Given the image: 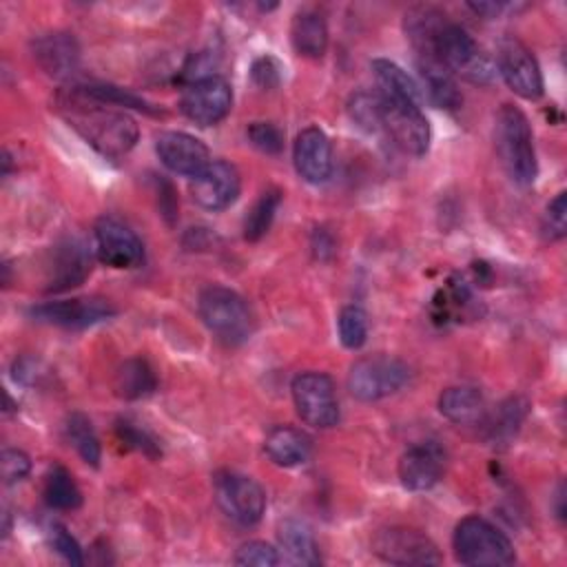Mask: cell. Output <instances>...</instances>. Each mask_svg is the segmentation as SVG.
Segmentation results:
<instances>
[{
  "label": "cell",
  "instance_id": "cell-1",
  "mask_svg": "<svg viewBox=\"0 0 567 567\" xmlns=\"http://www.w3.org/2000/svg\"><path fill=\"white\" fill-rule=\"evenodd\" d=\"M62 106L69 124L102 155L120 157L135 146L137 124L124 111L109 109V104L89 100L73 89Z\"/></svg>",
  "mask_w": 567,
  "mask_h": 567
},
{
  "label": "cell",
  "instance_id": "cell-2",
  "mask_svg": "<svg viewBox=\"0 0 567 567\" xmlns=\"http://www.w3.org/2000/svg\"><path fill=\"white\" fill-rule=\"evenodd\" d=\"M496 151L509 179L529 186L536 179L538 164L534 151V133L525 113L514 104H503L496 115Z\"/></svg>",
  "mask_w": 567,
  "mask_h": 567
},
{
  "label": "cell",
  "instance_id": "cell-3",
  "mask_svg": "<svg viewBox=\"0 0 567 567\" xmlns=\"http://www.w3.org/2000/svg\"><path fill=\"white\" fill-rule=\"evenodd\" d=\"M454 556L472 567H503L516 560L512 540L481 516H465L452 536Z\"/></svg>",
  "mask_w": 567,
  "mask_h": 567
},
{
  "label": "cell",
  "instance_id": "cell-4",
  "mask_svg": "<svg viewBox=\"0 0 567 567\" xmlns=\"http://www.w3.org/2000/svg\"><path fill=\"white\" fill-rule=\"evenodd\" d=\"M432 60L441 62L452 75H458L472 84H489L496 75L492 58L461 24L452 20L443 24L434 44Z\"/></svg>",
  "mask_w": 567,
  "mask_h": 567
},
{
  "label": "cell",
  "instance_id": "cell-5",
  "mask_svg": "<svg viewBox=\"0 0 567 567\" xmlns=\"http://www.w3.org/2000/svg\"><path fill=\"white\" fill-rule=\"evenodd\" d=\"M197 310L206 328L226 343H241L252 334V315L246 299L226 286H206Z\"/></svg>",
  "mask_w": 567,
  "mask_h": 567
},
{
  "label": "cell",
  "instance_id": "cell-6",
  "mask_svg": "<svg viewBox=\"0 0 567 567\" xmlns=\"http://www.w3.org/2000/svg\"><path fill=\"white\" fill-rule=\"evenodd\" d=\"M379 102H381V131L388 135V140L408 155H414V157L425 155L430 148L432 133H430V122L421 111V104L410 100L383 97V95H379Z\"/></svg>",
  "mask_w": 567,
  "mask_h": 567
},
{
  "label": "cell",
  "instance_id": "cell-7",
  "mask_svg": "<svg viewBox=\"0 0 567 567\" xmlns=\"http://www.w3.org/2000/svg\"><path fill=\"white\" fill-rule=\"evenodd\" d=\"M410 379V368L390 354H372L352 363L348 390L359 401H379L401 390Z\"/></svg>",
  "mask_w": 567,
  "mask_h": 567
},
{
  "label": "cell",
  "instance_id": "cell-8",
  "mask_svg": "<svg viewBox=\"0 0 567 567\" xmlns=\"http://www.w3.org/2000/svg\"><path fill=\"white\" fill-rule=\"evenodd\" d=\"M213 492L219 509L237 525L250 527L266 512V492L261 485L239 472H219L213 478Z\"/></svg>",
  "mask_w": 567,
  "mask_h": 567
},
{
  "label": "cell",
  "instance_id": "cell-9",
  "mask_svg": "<svg viewBox=\"0 0 567 567\" xmlns=\"http://www.w3.org/2000/svg\"><path fill=\"white\" fill-rule=\"evenodd\" d=\"M292 401L303 423L328 430L339 421V401L334 383L323 372H299L292 379Z\"/></svg>",
  "mask_w": 567,
  "mask_h": 567
},
{
  "label": "cell",
  "instance_id": "cell-10",
  "mask_svg": "<svg viewBox=\"0 0 567 567\" xmlns=\"http://www.w3.org/2000/svg\"><path fill=\"white\" fill-rule=\"evenodd\" d=\"M505 84L525 100H538L543 95V73L534 53L514 35H507L496 47V64Z\"/></svg>",
  "mask_w": 567,
  "mask_h": 567
},
{
  "label": "cell",
  "instance_id": "cell-11",
  "mask_svg": "<svg viewBox=\"0 0 567 567\" xmlns=\"http://www.w3.org/2000/svg\"><path fill=\"white\" fill-rule=\"evenodd\" d=\"M233 106V89L219 75L193 80L184 86L179 97L182 113L197 126H213L221 122Z\"/></svg>",
  "mask_w": 567,
  "mask_h": 567
},
{
  "label": "cell",
  "instance_id": "cell-12",
  "mask_svg": "<svg viewBox=\"0 0 567 567\" xmlns=\"http://www.w3.org/2000/svg\"><path fill=\"white\" fill-rule=\"evenodd\" d=\"M372 551L390 565H439L436 545L412 527H385L377 532Z\"/></svg>",
  "mask_w": 567,
  "mask_h": 567
},
{
  "label": "cell",
  "instance_id": "cell-13",
  "mask_svg": "<svg viewBox=\"0 0 567 567\" xmlns=\"http://www.w3.org/2000/svg\"><path fill=\"white\" fill-rule=\"evenodd\" d=\"M95 255L111 268H135L144 261V244L126 224L115 217H100L95 224Z\"/></svg>",
  "mask_w": 567,
  "mask_h": 567
},
{
  "label": "cell",
  "instance_id": "cell-14",
  "mask_svg": "<svg viewBox=\"0 0 567 567\" xmlns=\"http://www.w3.org/2000/svg\"><path fill=\"white\" fill-rule=\"evenodd\" d=\"M115 315V308L100 297H75L64 301H47L29 308V317L40 323L60 328H89Z\"/></svg>",
  "mask_w": 567,
  "mask_h": 567
},
{
  "label": "cell",
  "instance_id": "cell-15",
  "mask_svg": "<svg viewBox=\"0 0 567 567\" xmlns=\"http://www.w3.org/2000/svg\"><path fill=\"white\" fill-rule=\"evenodd\" d=\"M241 188V177L235 164L226 159H210V164L190 177V195L206 210L228 208Z\"/></svg>",
  "mask_w": 567,
  "mask_h": 567
},
{
  "label": "cell",
  "instance_id": "cell-16",
  "mask_svg": "<svg viewBox=\"0 0 567 567\" xmlns=\"http://www.w3.org/2000/svg\"><path fill=\"white\" fill-rule=\"evenodd\" d=\"M155 153L168 171L186 177H195L210 164L208 146L184 131L159 133L155 140Z\"/></svg>",
  "mask_w": 567,
  "mask_h": 567
},
{
  "label": "cell",
  "instance_id": "cell-17",
  "mask_svg": "<svg viewBox=\"0 0 567 567\" xmlns=\"http://www.w3.org/2000/svg\"><path fill=\"white\" fill-rule=\"evenodd\" d=\"M443 467H445L443 450L436 443L425 441V443H416V445L408 447L401 454L396 472H399V481L405 489L425 492L441 481Z\"/></svg>",
  "mask_w": 567,
  "mask_h": 567
},
{
  "label": "cell",
  "instance_id": "cell-18",
  "mask_svg": "<svg viewBox=\"0 0 567 567\" xmlns=\"http://www.w3.org/2000/svg\"><path fill=\"white\" fill-rule=\"evenodd\" d=\"M292 162L301 179L308 184H323L332 173V148L328 135L319 126L301 128L292 144Z\"/></svg>",
  "mask_w": 567,
  "mask_h": 567
},
{
  "label": "cell",
  "instance_id": "cell-19",
  "mask_svg": "<svg viewBox=\"0 0 567 567\" xmlns=\"http://www.w3.org/2000/svg\"><path fill=\"white\" fill-rule=\"evenodd\" d=\"M91 272V250L80 237H66L53 248L47 279L49 292H62L80 286Z\"/></svg>",
  "mask_w": 567,
  "mask_h": 567
},
{
  "label": "cell",
  "instance_id": "cell-20",
  "mask_svg": "<svg viewBox=\"0 0 567 567\" xmlns=\"http://www.w3.org/2000/svg\"><path fill=\"white\" fill-rule=\"evenodd\" d=\"M31 53L40 69L53 78H66L80 64L78 40L66 31H49L38 35L31 42Z\"/></svg>",
  "mask_w": 567,
  "mask_h": 567
},
{
  "label": "cell",
  "instance_id": "cell-21",
  "mask_svg": "<svg viewBox=\"0 0 567 567\" xmlns=\"http://www.w3.org/2000/svg\"><path fill=\"white\" fill-rule=\"evenodd\" d=\"M264 450L275 465L295 467L308 461L312 452V441L306 432L292 425H277L266 434Z\"/></svg>",
  "mask_w": 567,
  "mask_h": 567
},
{
  "label": "cell",
  "instance_id": "cell-22",
  "mask_svg": "<svg viewBox=\"0 0 567 567\" xmlns=\"http://www.w3.org/2000/svg\"><path fill=\"white\" fill-rule=\"evenodd\" d=\"M290 42L303 58L319 60L328 49V24L319 11L303 9L290 22Z\"/></svg>",
  "mask_w": 567,
  "mask_h": 567
},
{
  "label": "cell",
  "instance_id": "cell-23",
  "mask_svg": "<svg viewBox=\"0 0 567 567\" xmlns=\"http://www.w3.org/2000/svg\"><path fill=\"white\" fill-rule=\"evenodd\" d=\"M439 412L456 425H476L487 416L485 399L476 388L454 385L441 392Z\"/></svg>",
  "mask_w": 567,
  "mask_h": 567
},
{
  "label": "cell",
  "instance_id": "cell-24",
  "mask_svg": "<svg viewBox=\"0 0 567 567\" xmlns=\"http://www.w3.org/2000/svg\"><path fill=\"white\" fill-rule=\"evenodd\" d=\"M157 388V377L155 370L151 368V363L142 357H133L126 359L124 363H120V368L115 370V379H113V390L120 399L126 401H137L144 399L148 394H153Z\"/></svg>",
  "mask_w": 567,
  "mask_h": 567
},
{
  "label": "cell",
  "instance_id": "cell-25",
  "mask_svg": "<svg viewBox=\"0 0 567 567\" xmlns=\"http://www.w3.org/2000/svg\"><path fill=\"white\" fill-rule=\"evenodd\" d=\"M279 547L284 549L286 558L295 565H319V547L310 532V527L299 518H288L279 525Z\"/></svg>",
  "mask_w": 567,
  "mask_h": 567
},
{
  "label": "cell",
  "instance_id": "cell-26",
  "mask_svg": "<svg viewBox=\"0 0 567 567\" xmlns=\"http://www.w3.org/2000/svg\"><path fill=\"white\" fill-rule=\"evenodd\" d=\"M416 64H419L423 89H425L430 102L441 109H456L463 97H461L454 75L436 60H419Z\"/></svg>",
  "mask_w": 567,
  "mask_h": 567
},
{
  "label": "cell",
  "instance_id": "cell-27",
  "mask_svg": "<svg viewBox=\"0 0 567 567\" xmlns=\"http://www.w3.org/2000/svg\"><path fill=\"white\" fill-rule=\"evenodd\" d=\"M372 75L377 82V93L383 97H396V100H410L421 104V91L419 84L392 60H374L372 62Z\"/></svg>",
  "mask_w": 567,
  "mask_h": 567
},
{
  "label": "cell",
  "instance_id": "cell-28",
  "mask_svg": "<svg viewBox=\"0 0 567 567\" xmlns=\"http://www.w3.org/2000/svg\"><path fill=\"white\" fill-rule=\"evenodd\" d=\"M42 496H44V503L53 509H75L82 505V492L73 481L71 472L62 465H53L44 474Z\"/></svg>",
  "mask_w": 567,
  "mask_h": 567
},
{
  "label": "cell",
  "instance_id": "cell-29",
  "mask_svg": "<svg viewBox=\"0 0 567 567\" xmlns=\"http://www.w3.org/2000/svg\"><path fill=\"white\" fill-rule=\"evenodd\" d=\"M64 432H66L69 443L80 454V458L84 463H89L91 467H97L100 458H102V447H100V439L95 434L91 419L82 412H73V414H69V419L64 423Z\"/></svg>",
  "mask_w": 567,
  "mask_h": 567
},
{
  "label": "cell",
  "instance_id": "cell-30",
  "mask_svg": "<svg viewBox=\"0 0 567 567\" xmlns=\"http://www.w3.org/2000/svg\"><path fill=\"white\" fill-rule=\"evenodd\" d=\"M279 204H281L279 188H268L257 197V202L252 204V208L248 210V215L244 219V237L248 241H257L268 233Z\"/></svg>",
  "mask_w": 567,
  "mask_h": 567
},
{
  "label": "cell",
  "instance_id": "cell-31",
  "mask_svg": "<svg viewBox=\"0 0 567 567\" xmlns=\"http://www.w3.org/2000/svg\"><path fill=\"white\" fill-rule=\"evenodd\" d=\"M525 414H527V403L523 399L514 396V399H507L505 403H501L496 414L492 419L485 416L483 423H487V432H489L492 441L507 443L518 432Z\"/></svg>",
  "mask_w": 567,
  "mask_h": 567
},
{
  "label": "cell",
  "instance_id": "cell-32",
  "mask_svg": "<svg viewBox=\"0 0 567 567\" xmlns=\"http://www.w3.org/2000/svg\"><path fill=\"white\" fill-rule=\"evenodd\" d=\"M73 91H78L80 95H84L89 100L102 102V104H115V106L137 109V111H144V113H157L144 97H140V95H135L126 89L113 86V84H84V86H75Z\"/></svg>",
  "mask_w": 567,
  "mask_h": 567
},
{
  "label": "cell",
  "instance_id": "cell-33",
  "mask_svg": "<svg viewBox=\"0 0 567 567\" xmlns=\"http://www.w3.org/2000/svg\"><path fill=\"white\" fill-rule=\"evenodd\" d=\"M339 341L348 350H359L368 339V315L359 306H343L337 317Z\"/></svg>",
  "mask_w": 567,
  "mask_h": 567
},
{
  "label": "cell",
  "instance_id": "cell-34",
  "mask_svg": "<svg viewBox=\"0 0 567 567\" xmlns=\"http://www.w3.org/2000/svg\"><path fill=\"white\" fill-rule=\"evenodd\" d=\"M348 113L350 120L368 131V133H379L381 131V102L377 91L368 93V91H357L350 102H348Z\"/></svg>",
  "mask_w": 567,
  "mask_h": 567
},
{
  "label": "cell",
  "instance_id": "cell-35",
  "mask_svg": "<svg viewBox=\"0 0 567 567\" xmlns=\"http://www.w3.org/2000/svg\"><path fill=\"white\" fill-rule=\"evenodd\" d=\"M233 563L244 567H275L281 563V556L272 545L264 540H250L235 551Z\"/></svg>",
  "mask_w": 567,
  "mask_h": 567
},
{
  "label": "cell",
  "instance_id": "cell-36",
  "mask_svg": "<svg viewBox=\"0 0 567 567\" xmlns=\"http://www.w3.org/2000/svg\"><path fill=\"white\" fill-rule=\"evenodd\" d=\"M115 432H117V439H120L126 447H133V450H137V452H142V454H146L148 458H157V456L162 454L157 441H155L148 432L135 427V425L128 423V421H117Z\"/></svg>",
  "mask_w": 567,
  "mask_h": 567
},
{
  "label": "cell",
  "instance_id": "cell-37",
  "mask_svg": "<svg viewBox=\"0 0 567 567\" xmlns=\"http://www.w3.org/2000/svg\"><path fill=\"white\" fill-rule=\"evenodd\" d=\"M248 140L255 148L268 155H277L284 146V135L272 122H252L248 126Z\"/></svg>",
  "mask_w": 567,
  "mask_h": 567
},
{
  "label": "cell",
  "instance_id": "cell-38",
  "mask_svg": "<svg viewBox=\"0 0 567 567\" xmlns=\"http://www.w3.org/2000/svg\"><path fill=\"white\" fill-rule=\"evenodd\" d=\"M567 230V193L560 190L547 206L543 219V233L549 239H563Z\"/></svg>",
  "mask_w": 567,
  "mask_h": 567
},
{
  "label": "cell",
  "instance_id": "cell-39",
  "mask_svg": "<svg viewBox=\"0 0 567 567\" xmlns=\"http://www.w3.org/2000/svg\"><path fill=\"white\" fill-rule=\"evenodd\" d=\"M51 545L69 565H84L82 547L64 525H51Z\"/></svg>",
  "mask_w": 567,
  "mask_h": 567
},
{
  "label": "cell",
  "instance_id": "cell-40",
  "mask_svg": "<svg viewBox=\"0 0 567 567\" xmlns=\"http://www.w3.org/2000/svg\"><path fill=\"white\" fill-rule=\"evenodd\" d=\"M250 78L259 89H275L281 82V64L272 55H261L252 62Z\"/></svg>",
  "mask_w": 567,
  "mask_h": 567
},
{
  "label": "cell",
  "instance_id": "cell-41",
  "mask_svg": "<svg viewBox=\"0 0 567 567\" xmlns=\"http://www.w3.org/2000/svg\"><path fill=\"white\" fill-rule=\"evenodd\" d=\"M31 472V461L22 450L7 447L2 452V478L7 485L22 481Z\"/></svg>",
  "mask_w": 567,
  "mask_h": 567
},
{
  "label": "cell",
  "instance_id": "cell-42",
  "mask_svg": "<svg viewBox=\"0 0 567 567\" xmlns=\"http://www.w3.org/2000/svg\"><path fill=\"white\" fill-rule=\"evenodd\" d=\"M310 246H312V252H315V257H317L319 261L330 259L332 252H334V239H332V235H330L328 230H323V228H317V230L312 233Z\"/></svg>",
  "mask_w": 567,
  "mask_h": 567
},
{
  "label": "cell",
  "instance_id": "cell-43",
  "mask_svg": "<svg viewBox=\"0 0 567 567\" xmlns=\"http://www.w3.org/2000/svg\"><path fill=\"white\" fill-rule=\"evenodd\" d=\"M470 9L485 16V18H496L505 9V4H501V2H470Z\"/></svg>",
  "mask_w": 567,
  "mask_h": 567
}]
</instances>
